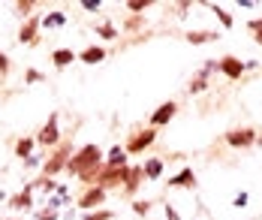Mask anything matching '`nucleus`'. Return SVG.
Wrapping results in <instances>:
<instances>
[{
    "label": "nucleus",
    "instance_id": "14",
    "mask_svg": "<svg viewBox=\"0 0 262 220\" xmlns=\"http://www.w3.org/2000/svg\"><path fill=\"white\" fill-rule=\"evenodd\" d=\"M36 148H39V145H36V136H21L15 142V157H18V160H27V157L36 154Z\"/></svg>",
    "mask_w": 262,
    "mask_h": 220
},
{
    "label": "nucleus",
    "instance_id": "6",
    "mask_svg": "<svg viewBox=\"0 0 262 220\" xmlns=\"http://www.w3.org/2000/svg\"><path fill=\"white\" fill-rule=\"evenodd\" d=\"M103 202H105V190L94 184V187H84V193L79 196V202H76V205H79L81 211L88 214V211H97V208H103Z\"/></svg>",
    "mask_w": 262,
    "mask_h": 220
},
{
    "label": "nucleus",
    "instance_id": "9",
    "mask_svg": "<svg viewBox=\"0 0 262 220\" xmlns=\"http://www.w3.org/2000/svg\"><path fill=\"white\" fill-rule=\"evenodd\" d=\"M175 112H178V103H175V100H166L163 106H157V109H154V115H151V127H154V130L166 127V124L175 118Z\"/></svg>",
    "mask_w": 262,
    "mask_h": 220
},
{
    "label": "nucleus",
    "instance_id": "1",
    "mask_svg": "<svg viewBox=\"0 0 262 220\" xmlns=\"http://www.w3.org/2000/svg\"><path fill=\"white\" fill-rule=\"evenodd\" d=\"M105 163V154L100 145H81L79 151L70 157V166H67V172L70 175H76L84 187H94L97 184V175H100V169Z\"/></svg>",
    "mask_w": 262,
    "mask_h": 220
},
{
    "label": "nucleus",
    "instance_id": "22",
    "mask_svg": "<svg viewBox=\"0 0 262 220\" xmlns=\"http://www.w3.org/2000/svg\"><path fill=\"white\" fill-rule=\"evenodd\" d=\"M208 76H211V70H199L196 76H193V82H190V94H202L205 87H208Z\"/></svg>",
    "mask_w": 262,
    "mask_h": 220
},
{
    "label": "nucleus",
    "instance_id": "31",
    "mask_svg": "<svg viewBox=\"0 0 262 220\" xmlns=\"http://www.w3.org/2000/svg\"><path fill=\"white\" fill-rule=\"evenodd\" d=\"M148 6H151V0H130V3H127V9L136 12V15H139L142 9H148Z\"/></svg>",
    "mask_w": 262,
    "mask_h": 220
},
{
    "label": "nucleus",
    "instance_id": "27",
    "mask_svg": "<svg viewBox=\"0 0 262 220\" xmlns=\"http://www.w3.org/2000/svg\"><path fill=\"white\" fill-rule=\"evenodd\" d=\"M39 82H46V76H42L39 70L27 67V70H25V84H39Z\"/></svg>",
    "mask_w": 262,
    "mask_h": 220
},
{
    "label": "nucleus",
    "instance_id": "17",
    "mask_svg": "<svg viewBox=\"0 0 262 220\" xmlns=\"http://www.w3.org/2000/svg\"><path fill=\"white\" fill-rule=\"evenodd\" d=\"M73 60H79V55L73 52V49H54L52 52V63H54V70H67Z\"/></svg>",
    "mask_w": 262,
    "mask_h": 220
},
{
    "label": "nucleus",
    "instance_id": "19",
    "mask_svg": "<svg viewBox=\"0 0 262 220\" xmlns=\"http://www.w3.org/2000/svg\"><path fill=\"white\" fill-rule=\"evenodd\" d=\"M217 39H220V33H214V30H193V33H187L190 46H205V42H217Z\"/></svg>",
    "mask_w": 262,
    "mask_h": 220
},
{
    "label": "nucleus",
    "instance_id": "26",
    "mask_svg": "<svg viewBox=\"0 0 262 220\" xmlns=\"http://www.w3.org/2000/svg\"><path fill=\"white\" fill-rule=\"evenodd\" d=\"M133 214H139V217H145V214H148V211H151V202H148V199H133Z\"/></svg>",
    "mask_w": 262,
    "mask_h": 220
},
{
    "label": "nucleus",
    "instance_id": "36",
    "mask_svg": "<svg viewBox=\"0 0 262 220\" xmlns=\"http://www.w3.org/2000/svg\"><path fill=\"white\" fill-rule=\"evenodd\" d=\"M166 217H169V220H181V214H178V211H175V208L166 202Z\"/></svg>",
    "mask_w": 262,
    "mask_h": 220
},
{
    "label": "nucleus",
    "instance_id": "28",
    "mask_svg": "<svg viewBox=\"0 0 262 220\" xmlns=\"http://www.w3.org/2000/svg\"><path fill=\"white\" fill-rule=\"evenodd\" d=\"M97 33H100L103 39H115V36H118V28H115L112 21H103V25L97 28Z\"/></svg>",
    "mask_w": 262,
    "mask_h": 220
},
{
    "label": "nucleus",
    "instance_id": "7",
    "mask_svg": "<svg viewBox=\"0 0 262 220\" xmlns=\"http://www.w3.org/2000/svg\"><path fill=\"white\" fill-rule=\"evenodd\" d=\"M39 30H42V15H33V18L21 21V28H18V42H21V46H36V42H39Z\"/></svg>",
    "mask_w": 262,
    "mask_h": 220
},
{
    "label": "nucleus",
    "instance_id": "2",
    "mask_svg": "<svg viewBox=\"0 0 262 220\" xmlns=\"http://www.w3.org/2000/svg\"><path fill=\"white\" fill-rule=\"evenodd\" d=\"M76 151H73V142L63 136V142L54 148L52 154L46 157V163H42V169H39V175L42 178H57L60 172H67V166H70V157H73Z\"/></svg>",
    "mask_w": 262,
    "mask_h": 220
},
{
    "label": "nucleus",
    "instance_id": "10",
    "mask_svg": "<svg viewBox=\"0 0 262 220\" xmlns=\"http://www.w3.org/2000/svg\"><path fill=\"white\" fill-rule=\"evenodd\" d=\"M226 142H229L232 148H250V145L256 142V130H250V127L229 130V133H226Z\"/></svg>",
    "mask_w": 262,
    "mask_h": 220
},
{
    "label": "nucleus",
    "instance_id": "5",
    "mask_svg": "<svg viewBox=\"0 0 262 220\" xmlns=\"http://www.w3.org/2000/svg\"><path fill=\"white\" fill-rule=\"evenodd\" d=\"M154 139H157V130H154V127H148V130H139V133H133V136L127 139L124 151H127V154H142L145 148H151V145H154Z\"/></svg>",
    "mask_w": 262,
    "mask_h": 220
},
{
    "label": "nucleus",
    "instance_id": "4",
    "mask_svg": "<svg viewBox=\"0 0 262 220\" xmlns=\"http://www.w3.org/2000/svg\"><path fill=\"white\" fill-rule=\"evenodd\" d=\"M127 169H130V166L112 169V166L103 163L100 175H97V187H103L105 193H108V190H118V187H124V181H127Z\"/></svg>",
    "mask_w": 262,
    "mask_h": 220
},
{
    "label": "nucleus",
    "instance_id": "25",
    "mask_svg": "<svg viewBox=\"0 0 262 220\" xmlns=\"http://www.w3.org/2000/svg\"><path fill=\"white\" fill-rule=\"evenodd\" d=\"M81 220H115V211L112 208H97V211H88Z\"/></svg>",
    "mask_w": 262,
    "mask_h": 220
},
{
    "label": "nucleus",
    "instance_id": "12",
    "mask_svg": "<svg viewBox=\"0 0 262 220\" xmlns=\"http://www.w3.org/2000/svg\"><path fill=\"white\" fill-rule=\"evenodd\" d=\"M145 181V175H142V166H130L127 169V181H124V187L121 190L127 193V196H136V190H139V184Z\"/></svg>",
    "mask_w": 262,
    "mask_h": 220
},
{
    "label": "nucleus",
    "instance_id": "15",
    "mask_svg": "<svg viewBox=\"0 0 262 220\" xmlns=\"http://www.w3.org/2000/svg\"><path fill=\"white\" fill-rule=\"evenodd\" d=\"M127 151H124V145H112L108 151H105V166H112V169H121V166H127Z\"/></svg>",
    "mask_w": 262,
    "mask_h": 220
},
{
    "label": "nucleus",
    "instance_id": "16",
    "mask_svg": "<svg viewBox=\"0 0 262 220\" xmlns=\"http://www.w3.org/2000/svg\"><path fill=\"white\" fill-rule=\"evenodd\" d=\"M166 184H169V187H190V190H193V187H196V172L187 166V169H181L175 178H169Z\"/></svg>",
    "mask_w": 262,
    "mask_h": 220
},
{
    "label": "nucleus",
    "instance_id": "3",
    "mask_svg": "<svg viewBox=\"0 0 262 220\" xmlns=\"http://www.w3.org/2000/svg\"><path fill=\"white\" fill-rule=\"evenodd\" d=\"M60 142H63V133H60V115L52 112L49 121H46V124L39 127V133H36V145L46 148V151H54Z\"/></svg>",
    "mask_w": 262,
    "mask_h": 220
},
{
    "label": "nucleus",
    "instance_id": "18",
    "mask_svg": "<svg viewBox=\"0 0 262 220\" xmlns=\"http://www.w3.org/2000/svg\"><path fill=\"white\" fill-rule=\"evenodd\" d=\"M79 60L81 63H91V67H94V63H103L105 60V49L103 46H88V49L79 55Z\"/></svg>",
    "mask_w": 262,
    "mask_h": 220
},
{
    "label": "nucleus",
    "instance_id": "24",
    "mask_svg": "<svg viewBox=\"0 0 262 220\" xmlns=\"http://www.w3.org/2000/svg\"><path fill=\"white\" fill-rule=\"evenodd\" d=\"M63 205H70V196H60V193H54L46 199V208H52V211H60Z\"/></svg>",
    "mask_w": 262,
    "mask_h": 220
},
{
    "label": "nucleus",
    "instance_id": "35",
    "mask_svg": "<svg viewBox=\"0 0 262 220\" xmlns=\"http://www.w3.org/2000/svg\"><path fill=\"white\" fill-rule=\"evenodd\" d=\"M232 205H235V208H244V205H247V193L241 190V193L235 196V199H232Z\"/></svg>",
    "mask_w": 262,
    "mask_h": 220
},
{
    "label": "nucleus",
    "instance_id": "23",
    "mask_svg": "<svg viewBox=\"0 0 262 220\" xmlns=\"http://www.w3.org/2000/svg\"><path fill=\"white\" fill-rule=\"evenodd\" d=\"M205 6H208V9L214 12V15H217V18H220V25H223L226 30L232 28V15H229V12H226L223 6H217V3H205Z\"/></svg>",
    "mask_w": 262,
    "mask_h": 220
},
{
    "label": "nucleus",
    "instance_id": "32",
    "mask_svg": "<svg viewBox=\"0 0 262 220\" xmlns=\"http://www.w3.org/2000/svg\"><path fill=\"white\" fill-rule=\"evenodd\" d=\"M247 28L253 30V39H256V42L262 46V18H253V21H250Z\"/></svg>",
    "mask_w": 262,
    "mask_h": 220
},
{
    "label": "nucleus",
    "instance_id": "20",
    "mask_svg": "<svg viewBox=\"0 0 262 220\" xmlns=\"http://www.w3.org/2000/svg\"><path fill=\"white\" fill-rule=\"evenodd\" d=\"M67 25V15H63V9H54L49 15H42V30H60Z\"/></svg>",
    "mask_w": 262,
    "mask_h": 220
},
{
    "label": "nucleus",
    "instance_id": "30",
    "mask_svg": "<svg viewBox=\"0 0 262 220\" xmlns=\"http://www.w3.org/2000/svg\"><path fill=\"white\" fill-rule=\"evenodd\" d=\"M33 217L36 220H57V211H52V208H33Z\"/></svg>",
    "mask_w": 262,
    "mask_h": 220
},
{
    "label": "nucleus",
    "instance_id": "13",
    "mask_svg": "<svg viewBox=\"0 0 262 220\" xmlns=\"http://www.w3.org/2000/svg\"><path fill=\"white\" fill-rule=\"evenodd\" d=\"M163 169H166V163L160 157H148L142 163V175H145V181H157V178H163Z\"/></svg>",
    "mask_w": 262,
    "mask_h": 220
},
{
    "label": "nucleus",
    "instance_id": "8",
    "mask_svg": "<svg viewBox=\"0 0 262 220\" xmlns=\"http://www.w3.org/2000/svg\"><path fill=\"white\" fill-rule=\"evenodd\" d=\"M6 208H9V211H33V190L25 184L18 193H9Z\"/></svg>",
    "mask_w": 262,
    "mask_h": 220
},
{
    "label": "nucleus",
    "instance_id": "29",
    "mask_svg": "<svg viewBox=\"0 0 262 220\" xmlns=\"http://www.w3.org/2000/svg\"><path fill=\"white\" fill-rule=\"evenodd\" d=\"M46 163V154H33V157H27V160H21V166L25 169H36V166Z\"/></svg>",
    "mask_w": 262,
    "mask_h": 220
},
{
    "label": "nucleus",
    "instance_id": "33",
    "mask_svg": "<svg viewBox=\"0 0 262 220\" xmlns=\"http://www.w3.org/2000/svg\"><path fill=\"white\" fill-rule=\"evenodd\" d=\"M9 70H12V60L6 52H0V76H9Z\"/></svg>",
    "mask_w": 262,
    "mask_h": 220
},
{
    "label": "nucleus",
    "instance_id": "34",
    "mask_svg": "<svg viewBox=\"0 0 262 220\" xmlns=\"http://www.w3.org/2000/svg\"><path fill=\"white\" fill-rule=\"evenodd\" d=\"M100 6H103L100 0H81V9H84V12H97Z\"/></svg>",
    "mask_w": 262,
    "mask_h": 220
},
{
    "label": "nucleus",
    "instance_id": "37",
    "mask_svg": "<svg viewBox=\"0 0 262 220\" xmlns=\"http://www.w3.org/2000/svg\"><path fill=\"white\" fill-rule=\"evenodd\" d=\"M3 220H18V217H3Z\"/></svg>",
    "mask_w": 262,
    "mask_h": 220
},
{
    "label": "nucleus",
    "instance_id": "11",
    "mask_svg": "<svg viewBox=\"0 0 262 220\" xmlns=\"http://www.w3.org/2000/svg\"><path fill=\"white\" fill-rule=\"evenodd\" d=\"M220 73H223L226 79L238 82V79L244 76V63H241L235 55H223V57H220Z\"/></svg>",
    "mask_w": 262,
    "mask_h": 220
},
{
    "label": "nucleus",
    "instance_id": "21",
    "mask_svg": "<svg viewBox=\"0 0 262 220\" xmlns=\"http://www.w3.org/2000/svg\"><path fill=\"white\" fill-rule=\"evenodd\" d=\"M36 6H39L36 0H18V3H12V9H15V15H18L21 21H27V18H33V15H36V12H33Z\"/></svg>",
    "mask_w": 262,
    "mask_h": 220
}]
</instances>
